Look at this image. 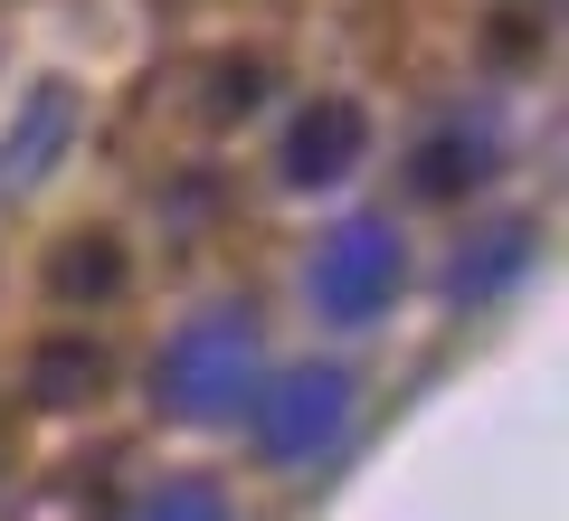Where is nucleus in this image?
<instances>
[{"label":"nucleus","mask_w":569,"mask_h":521,"mask_svg":"<svg viewBox=\"0 0 569 521\" xmlns=\"http://www.w3.org/2000/svg\"><path fill=\"white\" fill-rule=\"evenodd\" d=\"M342 370H295V380L276 389V455H305V445H323L332 427H342Z\"/></svg>","instance_id":"nucleus-1"},{"label":"nucleus","mask_w":569,"mask_h":521,"mask_svg":"<svg viewBox=\"0 0 569 521\" xmlns=\"http://www.w3.org/2000/svg\"><path fill=\"white\" fill-rule=\"evenodd\" d=\"M323 265H332V284H323L332 313H370V303L389 294V238H380V228H351Z\"/></svg>","instance_id":"nucleus-2"},{"label":"nucleus","mask_w":569,"mask_h":521,"mask_svg":"<svg viewBox=\"0 0 569 521\" xmlns=\"http://www.w3.org/2000/svg\"><path fill=\"white\" fill-rule=\"evenodd\" d=\"M238 341H181V361L162 370L171 380V399H190V408H209V399H228V389H238Z\"/></svg>","instance_id":"nucleus-3"},{"label":"nucleus","mask_w":569,"mask_h":521,"mask_svg":"<svg viewBox=\"0 0 569 521\" xmlns=\"http://www.w3.org/2000/svg\"><path fill=\"white\" fill-rule=\"evenodd\" d=\"M351 161V114L342 104H323V114H313V133H295V171H305V181H323V171H342Z\"/></svg>","instance_id":"nucleus-4"},{"label":"nucleus","mask_w":569,"mask_h":521,"mask_svg":"<svg viewBox=\"0 0 569 521\" xmlns=\"http://www.w3.org/2000/svg\"><path fill=\"white\" fill-rule=\"evenodd\" d=\"M162 521H209V493H181V512H162Z\"/></svg>","instance_id":"nucleus-5"}]
</instances>
